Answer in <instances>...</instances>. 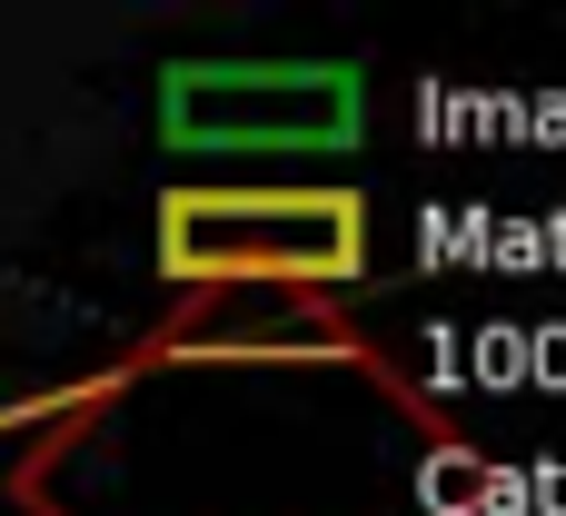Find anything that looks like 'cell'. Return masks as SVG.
<instances>
[{"label": "cell", "mask_w": 566, "mask_h": 516, "mask_svg": "<svg viewBox=\"0 0 566 516\" xmlns=\"http://www.w3.org/2000/svg\"><path fill=\"white\" fill-rule=\"evenodd\" d=\"M368 259V209L348 189H179L159 209L169 278H348Z\"/></svg>", "instance_id": "2"}, {"label": "cell", "mask_w": 566, "mask_h": 516, "mask_svg": "<svg viewBox=\"0 0 566 516\" xmlns=\"http://www.w3.org/2000/svg\"><path fill=\"white\" fill-rule=\"evenodd\" d=\"M368 119V89L348 60H189L159 80V129L169 149L209 159H318L348 149Z\"/></svg>", "instance_id": "1"}]
</instances>
